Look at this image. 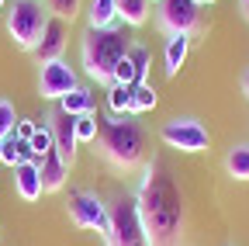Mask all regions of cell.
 Wrapping results in <instances>:
<instances>
[{
    "label": "cell",
    "instance_id": "cell-1",
    "mask_svg": "<svg viewBox=\"0 0 249 246\" xmlns=\"http://www.w3.org/2000/svg\"><path fill=\"white\" fill-rule=\"evenodd\" d=\"M135 201H139L149 246H177L183 236V194L163 156H152L142 167Z\"/></svg>",
    "mask_w": 249,
    "mask_h": 246
},
{
    "label": "cell",
    "instance_id": "cell-2",
    "mask_svg": "<svg viewBox=\"0 0 249 246\" xmlns=\"http://www.w3.org/2000/svg\"><path fill=\"white\" fill-rule=\"evenodd\" d=\"M97 142H101V156L121 170H132L145 160V132L135 121V114H111V118H101V132H97Z\"/></svg>",
    "mask_w": 249,
    "mask_h": 246
},
{
    "label": "cell",
    "instance_id": "cell-3",
    "mask_svg": "<svg viewBox=\"0 0 249 246\" xmlns=\"http://www.w3.org/2000/svg\"><path fill=\"white\" fill-rule=\"evenodd\" d=\"M128 52V38L118 28H87L83 42H80V56H83V73L97 83H114V70Z\"/></svg>",
    "mask_w": 249,
    "mask_h": 246
},
{
    "label": "cell",
    "instance_id": "cell-4",
    "mask_svg": "<svg viewBox=\"0 0 249 246\" xmlns=\"http://www.w3.org/2000/svg\"><path fill=\"white\" fill-rule=\"evenodd\" d=\"M107 219H111V229L104 236L107 246H149V236H145V226H142L135 194H128V191L118 194L107 205Z\"/></svg>",
    "mask_w": 249,
    "mask_h": 246
},
{
    "label": "cell",
    "instance_id": "cell-5",
    "mask_svg": "<svg viewBox=\"0 0 249 246\" xmlns=\"http://www.w3.org/2000/svg\"><path fill=\"white\" fill-rule=\"evenodd\" d=\"M49 18L52 14L45 7V0H14V7L7 11V32H11L14 45L24 52H35Z\"/></svg>",
    "mask_w": 249,
    "mask_h": 246
},
{
    "label": "cell",
    "instance_id": "cell-6",
    "mask_svg": "<svg viewBox=\"0 0 249 246\" xmlns=\"http://www.w3.org/2000/svg\"><path fill=\"white\" fill-rule=\"evenodd\" d=\"M156 21L166 35H194L204 24V14H201V4H194V0H160Z\"/></svg>",
    "mask_w": 249,
    "mask_h": 246
},
{
    "label": "cell",
    "instance_id": "cell-7",
    "mask_svg": "<svg viewBox=\"0 0 249 246\" xmlns=\"http://www.w3.org/2000/svg\"><path fill=\"white\" fill-rule=\"evenodd\" d=\"M160 139L180 152H208V146H211V135L197 118H170L160 129Z\"/></svg>",
    "mask_w": 249,
    "mask_h": 246
},
{
    "label": "cell",
    "instance_id": "cell-8",
    "mask_svg": "<svg viewBox=\"0 0 249 246\" xmlns=\"http://www.w3.org/2000/svg\"><path fill=\"white\" fill-rule=\"evenodd\" d=\"M70 219L76 229H97L101 236H107L111 229V219H107V205L90 194V191H70Z\"/></svg>",
    "mask_w": 249,
    "mask_h": 246
},
{
    "label": "cell",
    "instance_id": "cell-9",
    "mask_svg": "<svg viewBox=\"0 0 249 246\" xmlns=\"http://www.w3.org/2000/svg\"><path fill=\"white\" fill-rule=\"evenodd\" d=\"M80 87L73 66L66 63V59H52V63H42V73H38V94L45 101H62L66 94H73V90Z\"/></svg>",
    "mask_w": 249,
    "mask_h": 246
},
{
    "label": "cell",
    "instance_id": "cell-10",
    "mask_svg": "<svg viewBox=\"0 0 249 246\" xmlns=\"http://www.w3.org/2000/svg\"><path fill=\"white\" fill-rule=\"evenodd\" d=\"M49 125H52V142H55V152L62 156V163L66 167H73V160H76V146H80V139H76V114H66V111H52L49 114Z\"/></svg>",
    "mask_w": 249,
    "mask_h": 246
},
{
    "label": "cell",
    "instance_id": "cell-11",
    "mask_svg": "<svg viewBox=\"0 0 249 246\" xmlns=\"http://www.w3.org/2000/svg\"><path fill=\"white\" fill-rule=\"evenodd\" d=\"M62 49H66V21L49 18L45 32H42V42L35 45V59L38 63H52V59H62Z\"/></svg>",
    "mask_w": 249,
    "mask_h": 246
},
{
    "label": "cell",
    "instance_id": "cell-12",
    "mask_svg": "<svg viewBox=\"0 0 249 246\" xmlns=\"http://www.w3.org/2000/svg\"><path fill=\"white\" fill-rule=\"evenodd\" d=\"M14 194L21 201H38L45 191H42V173H38V163H18L14 167Z\"/></svg>",
    "mask_w": 249,
    "mask_h": 246
},
{
    "label": "cell",
    "instance_id": "cell-13",
    "mask_svg": "<svg viewBox=\"0 0 249 246\" xmlns=\"http://www.w3.org/2000/svg\"><path fill=\"white\" fill-rule=\"evenodd\" d=\"M38 173H42V191H62V188H66V177H70V167L62 163V156L52 149V152L42 156Z\"/></svg>",
    "mask_w": 249,
    "mask_h": 246
},
{
    "label": "cell",
    "instance_id": "cell-14",
    "mask_svg": "<svg viewBox=\"0 0 249 246\" xmlns=\"http://www.w3.org/2000/svg\"><path fill=\"white\" fill-rule=\"evenodd\" d=\"M187 52H191V35H170L166 38V52H163L166 76H177L180 73V66L187 63Z\"/></svg>",
    "mask_w": 249,
    "mask_h": 246
},
{
    "label": "cell",
    "instance_id": "cell-15",
    "mask_svg": "<svg viewBox=\"0 0 249 246\" xmlns=\"http://www.w3.org/2000/svg\"><path fill=\"white\" fill-rule=\"evenodd\" d=\"M87 28H118V7H114V0H90V7H87Z\"/></svg>",
    "mask_w": 249,
    "mask_h": 246
},
{
    "label": "cell",
    "instance_id": "cell-16",
    "mask_svg": "<svg viewBox=\"0 0 249 246\" xmlns=\"http://www.w3.org/2000/svg\"><path fill=\"white\" fill-rule=\"evenodd\" d=\"M225 173L232 180H249V142H239L225 152Z\"/></svg>",
    "mask_w": 249,
    "mask_h": 246
},
{
    "label": "cell",
    "instance_id": "cell-17",
    "mask_svg": "<svg viewBox=\"0 0 249 246\" xmlns=\"http://www.w3.org/2000/svg\"><path fill=\"white\" fill-rule=\"evenodd\" d=\"M114 7H118V21L124 24H145L149 21V7H152V0H114Z\"/></svg>",
    "mask_w": 249,
    "mask_h": 246
},
{
    "label": "cell",
    "instance_id": "cell-18",
    "mask_svg": "<svg viewBox=\"0 0 249 246\" xmlns=\"http://www.w3.org/2000/svg\"><path fill=\"white\" fill-rule=\"evenodd\" d=\"M160 104V94H156V87L145 80V83H135L132 87V104H128V114H142V111H152Z\"/></svg>",
    "mask_w": 249,
    "mask_h": 246
},
{
    "label": "cell",
    "instance_id": "cell-19",
    "mask_svg": "<svg viewBox=\"0 0 249 246\" xmlns=\"http://www.w3.org/2000/svg\"><path fill=\"white\" fill-rule=\"evenodd\" d=\"M59 111L76 114V118H80V114H90V111H93V94H90L87 87H76L73 94H66V97L59 101Z\"/></svg>",
    "mask_w": 249,
    "mask_h": 246
},
{
    "label": "cell",
    "instance_id": "cell-20",
    "mask_svg": "<svg viewBox=\"0 0 249 246\" xmlns=\"http://www.w3.org/2000/svg\"><path fill=\"white\" fill-rule=\"evenodd\" d=\"M28 146H31V152L42 160L45 152H52L55 149V142H52V125H49V118H42V121H35V135L28 139Z\"/></svg>",
    "mask_w": 249,
    "mask_h": 246
},
{
    "label": "cell",
    "instance_id": "cell-21",
    "mask_svg": "<svg viewBox=\"0 0 249 246\" xmlns=\"http://www.w3.org/2000/svg\"><path fill=\"white\" fill-rule=\"evenodd\" d=\"M128 104H132V87L111 83L107 87V108H111V114H128Z\"/></svg>",
    "mask_w": 249,
    "mask_h": 246
},
{
    "label": "cell",
    "instance_id": "cell-22",
    "mask_svg": "<svg viewBox=\"0 0 249 246\" xmlns=\"http://www.w3.org/2000/svg\"><path fill=\"white\" fill-rule=\"evenodd\" d=\"M124 56H128V63L135 66V73H139V83H145L149 80V49L145 45H139V42H128V52H124Z\"/></svg>",
    "mask_w": 249,
    "mask_h": 246
},
{
    "label": "cell",
    "instance_id": "cell-23",
    "mask_svg": "<svg viewBox=\"0 0 249 246\" xmlns=\"http://www.w3.org/2000/svg\"><path fill=\"white\" fill-rule=\"evenodd\" d=\"M97 132H101V118L93 114V111L76 118V139L80 142H97Z\"/></svg>",
    "mask_w": 249,
    "mask_h": 246
},
{
    "label": "cell",
    "instance_id": "cell-24",
    "mask_svg": "<svg viewBox=\"0 0 249 246\" xmlns=\"http://www.w3.org/2000/svg\"><path fill=\"white\" fill-rule=\"evenodd\" d=\"M45 7H49V14L59 18V21H73V18L80 14V0H45Z\"/></svg>",
    "mask_w": 249,
    "mask_h": 246
},
{
    "label": "cell",
    "instance_id": "cell-25",
    "mask_svg": "<svg viewBox=\"0 0 249 246\" xmlns=\"http://www.w3.org/2000/svg\"><path fill=\"white\" fill-rule=\"evenodd\" d=\"M14 125H18V114H14V104L0 97V139H4V135H11V132H14Z\"/></svg>",
    "mask_w": 249,
    "mask_h": 246
},
{
    "label": "cell",
    "instance_id": "cell-26",
    "mask_svg": "<svg viewBox=\"0 0 249 246\" xmlns=\"http://www.w3.org/2000/svg\"><path fill=\"white\" fill-rule=\"evenodd\" d=\"M14 135H18V139H24V142H28V139H31V135H35V121H28V118H24V121H21V118H18V125H14Z\"/></svg>",
    "mask_w": 249,
    "mask_h": 246
},
{
    "label": "cell",
    "instance_id": "cell-27",
    "mask_svg": "<svg viewBox=\"0 0 249 246\" xmlns=\"http://www.w3.org/2000/svg\"><path fill=\"white\" fill-rule=\"evenodd\" d=\"M242 94L249 97V70H246V76H242Z\"/></svg>",
    "mask_w": 249,
    "mask_h": 246
},
{
    "label": "cell",
    "instance_id": "cell-28",
    "mask_svg": "<svg viewBox=\"0 0 249 246\" xmlns=\"http://www.w3.org/2000/svg\"><path fill=\"white\" fill-rule=\"evenodd\" d=\"M0 163H4V139H0Z\"/></svg>",
    "mask_w": 249,
    "mask_h": 246
},
{
    "label": "cell",
    "instance_id": "cell-29",
    "mask_svg": "<svg viewBox=\"0 0 249 246\" xmlns=\"http://www.w3.org/2000/svg\"><path fill=\"white\" fill-rule=\"evenodd\" d=\"M194 4H201V7H204V4H214V0H194Z\"/></svg>",
    "mask_w": 249,
    "mask_h": 246
},
{
    "label": "cell",
    "instance_id": "cell-30",
    "mask_svg": "<svg viewBox=\"0 0 249 246\" xmlns=\"http://www.w3.org/2000/svg\"><path fill=\"white\" fill-rule=\"evenodd\" d=\"M4 4H7V0H0V7H4Z\"/></svg>",
    "mask_w": 249,
    "mask_h": 246
},
{
    "label": "cell",
    "instance_id": "cell-31",
    "mask_svg": "<svg viewBox=\"0 0 249 246\" xmlns=\"http://www.w3.org/2000/svg\"><path fill=\"white\" fill-rule=\"evenodd\" d=\"M156 4H160V0H156Z\"/></svg>",
    "mask_w": 249,
    "mask_h": 246
}]
</instances>
